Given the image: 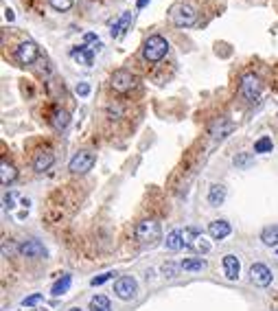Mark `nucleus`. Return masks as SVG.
Wrapping results in <instances>:
<instances>
[{
    "instance_id": "nucleus-35",
    "label": "nucleus",
    "mask_w": 278,
    "mask_h": 311,
    "mask_svg": "<svg viewBox=\"0 0 278 311\" xmlns=\"http://www.w3.org/2000/svg\"><path fill=\"white\" fill-rule=\"evenodd\" d=\"M83 40H86V42H94V40H97V35H94V33H86V35H83Z\"/></svg>"
},
{
    "instance_id": "nucleus-3",
    "label": "nucleus",
    "mask_w": 278,
    "mask_h": 311,
    "mask_svg": "<svg viewBox=\"0 0 278 311\" xmlns=\"http://www.w3.org/2000/svg\"><path fill=\"white\" fill-rule=\"evenodd\" d=\"M94 162H97V156H94V152L81 149V152H77L70 158L68 169H70V173H75V175H83V173H88V171L92 169Z\"/></svg>"
},
{
    "instance_id": "nucleus-38",
    "label": "nucleus",
    "mask_w": 278,
    "mask_h": 311,
    "mask_svg": "<svg viewBox=\"0 0 278 311\" xmlns=\"http://www.w3.org/2000/svg\"><path fill=\"white\" fill-rule=\"evenodd\" d=\"M70 311H81V309H79V307H75V309H70Z\"/></svg>"
},
{
    "instance_id": "nucleus-30",
    "label": "nucleus",
    "mask_w": 278,
    "mask_h": 311,
    "mask_svg": "<svg viewBox=\"0 0 278 311\" xmlns=\"http://www.w3.org/2000/svg\"><path fill=\"white\" fill-rule=\"evenodd\" d=\"M114 276V272H105V274H99V276H94V279L90 281V285L92 287H99V285H103V283H108L110 279Z\"/></svg>"
},
{
    "instance_id": "nucleus-20",
    "label": "nucleus",
    "mask_w": 278,
    "mask_h": 311,
    "mask_svg": "<svg viewBox=\"0 0 278 311\" xmlns=\"http://www.w3.org/2000/svg\"><path fill=\"white\" fill-rule=\"evenodd\" d=\"M15 177H18V171L13 169V164H9L7 160H2V162H0V182H2L4 186H9Z\"/></svg>"
},
{
    "instance_id": "nucleus-14",
    "label": "nucleus",
    "mask_w": 278,
    "mask_h": 311,
    "mask_svg": "<svg viewBox=\"0 0 278 311\" xmlns=\"http://www.w3.org/2000/svg\"><path fill=\"white\" fill-rule=\"evenodd\" d=\"M230 232H232V228H230V224H228L226 219H215V221H210L208 224V235H210V239H215V241L226 239Z\"/></svg>"
},
{
    "instance_id": "nucleus-31",
    "label": "nucleus",
    "mask_w": 278,
    "mask_h": 311,
    "mask_svg": "<svg viewBox=\"0 0 278 311\" xmlns=\"http://www.w3.org/2000/svg\"><path fill=\"white\" fill-rule=\"evenodd\" d=\"M77 94H79V97H88V94H90V83H86V81H81V83H77Z\"/></svg>"
},
{
    "instance_id": "nucleus-21",
    "label": "nucleus",
    "mask_w": 278,
    "mask_h": 311,
    "mask_svg": "<svg viewBox=\"0 0 278 311\" xmlns=\"http://www.w3.org/2000/svg\"><path fill=\"white\" fill-rule=\"evenodd\" d=\"M180 268L184 272H202V270H206V261H204L202 257H191V259L182 261Z\"/></svg>"
},
{
    "instance_id": "nucleus-34",
    "label": "nucleus",
    "mask_w": 278,
    "mask_h": 311,
    "mask_svg": "<svg viewBox=\"0 0 278 311\" xmlns=\"http://www.w3.org/2000/svg\"><path fill=\"white\" fill-rule=\"evenodd\" d=\"M4 18H7L9 22H13V20H15V15H13V11H11L9 7H7V9H4Z\"/></svg>"
},
{
    "instance_id": "nucleus-4",
    "label": "nucleus",
    "mask_w": 278,
    "mask_h": 311,
    "mask_svg": "<svg viewBox=\"0 0 278 311\" xmlns=\"http://www.w3.org/2000/svg\"><path fill=\"white\" fill-rule=\"evenodd\" d=\"M182 232H184V248L193 250L195 254H206L208 250H210V243L204 239L202 230H197V228H184Z\"/></svg>"
},
{
    "instance_id": "nucleus-33",
    "label": "nucleus",
    "mask_w": 278,
    "mask_h": 311,
    "mask_svg": "<svg viewBox=\"0 0 278 311\" xmlns=\"http://www.w3.org/2000/svg\"><path fill=\"white\" fill-rule=\"evenodd\" d=\"M13 199H15V195H13V193H9V195H4V206H7V208H13Z\"/></svg>"
},
{
    "instance_id": "nucleus-2",
    "label": "nucleus",
    "mask_w": 278,
    "mask_h": 311,
    "mask_svg": "<svg viewBox=\"0 0 278 311\" xmlns=\"http://www.w3.org/2000/svg\"><path fill=\"white\" fill-rule=\"evenodd\" d=\"M162 237V228H160V221L155 219H142L136 226V239L142 246H153L158 243V239Z\"/></svg>"
},
{
    "instance_id": "nucleus-19",
    "label": "nucleus",
    "mask_w": 278,
    "mask_h": 311,
    "mask_svg": "<svg viewBox=\"0 0 278 311\" xmlns=\"http://www.w3.org/2000/svg\"><path fill=\"white\" fill-rule=\"evenodd\" d=\"M226 186L224 184H210V191H208V204L210 206H221L226 199Z\"/></svg>"
},
{
    "instance_id": "nucleus-9",
    "label": "nucleus",
    "mask_w": 278,
    "mask_h": 311,
    "mask_svg": "<svg viewBox=\"0 0 278 311\" xmlns=\"http://www.w3.org/2000/svg\"><path fill=\"white\" fill-rule=\"evenodd\" d=\"M37 55H40V51H37V44L26 40V42H20L18 46H15V59H18L20 64L29 66L37 59Z\"/></svg>"
},
{
    "instance_id": "nucleus-11",
    "label": "nucleus",
    "mask_w": 278,
    "mask_h": 311,
    "mask_svg": "<svg viewBox=\"0 0 278 311\" xmlns=\"http://www.w3.org/2000/svg\"><path fill=\"white\" fill-rule=\"evenodd\" d=\"M232 130H235V123H232L230 119H226V116H219V119L210 125V138H213L215 143L224 141V138H228L232 134Z\"/></svg>"
},
{
    "instance_id": "nucleus-17",
    "label": "nucleus",
    "mask_w": 278,
    "mask_h": 311,
    "mask_svg": "<svg viewBox=\"0 0 278 311\" xmlns=\"http://www.w3.org/2000/svg\"><path fill=\"white\" fill-rule=\"evenodd\" d=\"M70 123V114L68 110H62V108H55L53 114H51V125L55 127V130H66Z\"/></svg>"
},
{
    "instance_id": "nucleus-10",
    "label": "nucleus",
    "mask_w": 278,
    "mask_h": 311,
    "mask_svg": "<svg viewBox=\"0 0 278 311\" xmlns=\"http://www.w3.org/2000/svg\"><path fill=\"white\" fill-rule=\"evenodd\" d=\"M171 18L177 26H193L197 22V11L191 7V4H180V7L173 9Z\"/></svg>"
},
{
    "instance_id": "nucleus-27",
    "label": "nucleus",
    "mask_w": 278,
    "mask_h": 311,
    "mask_svg": "<svg viewBox=\"0 0 278 311\" xmlns=\"http://www.w3.org/2000/svg\"><path fill=\"white\" fill-rule=\"evenodd\" d=\"M254 162V156L252 154H237L235 156V164H237V169H248L250 164Z\"/></svg>"
},
{
    "instance_id": "nucleus-8",
    "label": "nucleus",
    "mask_w": 278,
    "mask_h": 311,
    "mask_svg": "<svg viewBox=\"0 0 278 311\" xmlns=\"http://www.w3.org/2000/svg\"><path fill=\"white\" fill-rule=\"evenodd\" d=\"M20 254L26 259H44L46 257V248H44V243L40 241V239H24V241L18 246Z\"/></svg>"
},
{
    "instance_id": "nucleus-25",
    "label": "nucleus",
    "mask_w": 278,
    "mask_h": 311,
    "mask_svg": "<svg viewBox=\"0 0 278 311\" xmlns=\"http://www.w3.org/2000/svg\"><path fill=\"white\" fill-rule=\"evenodd\" d=\"M90 311H112V303H110V298H105V296H92Z\"/></svg>"
},
{
    "instance_id": "nucleus-36",
    "label": "nucleus",
    "mask_w": 278,
    "mask_h": 311,
    "mask_svg": "<svg viewBox=\"0 0 278 311\" xmlns=\"http://www.w3.org/2000/svg\"><path fill=\"white\" fill-rule=\"evenodd\" d=\"M147 2H149V0H138V2H136V7H138V9H142Z\"/></svg>"
},
{
    "instance_id": "nucleus-26",
    "label": "nucleus",
    "mask_w": 278,
    "mask_h": 311,
    "mask_svg": "<svg viewBox=\"0 0 278 311\" xmlns=\"http://www.w3.org/2000/svg\"><path fill=\"white\" fill-rule=\"evenodd\" d=\"M272 147H274V143H272L270 136H263V138H259V141L254 143V152L257 154H270Z\"/></svg>"
},
{
    "instance_id": "nucleus-22",
    "label": "nucleus",
    "mask_w": 278,
    "mask_h": 311,
    "mask_svg": "<svg viewBox=\"0 0 278 311\" xmlns=\"http://www.w3.org/2000/svg\"><path fill=\"white\" fill-rule=\"evenodd\" d=\"M261 241L270 248L278 246V226H265L263 232H261Z\"/></svg>"
},
{
    "instance_id": "nucleus-28",
    "label": "nucleus",
    "mask_w": 278,
    "mask_h": 311,
    "mask_svg": "<svg viewBox=\"0 0 278 311\" xmlns=\"http://www.w3.org/2000/svg\"><path fill=\"white\" fill-rule=\"evenodd\" d=\"M44 301V296L42 294H31V296H26V298H22V305H24L26 309H33V307H37Z\"/></svg>"
},
{
    "instance_id": "nucleus-18",
    "label": "nucleus",
    "mask_w": 278,
    "mask_h": 311,
    "mask_svg": "<svg viewBox=\"0 0 278 311\" xmlns=\"http://www.w3.org/2000/svg\"><path fill=\"white\" fill-rule=\"evenodd\" d=\"M164 243H166V248H169L171 252H177V250H180V248H184V232H182L180 228L171 230L169 235H166Z\"/></svg>"
},
{
    "instance_id": "nucleus-23",
    "label": "nucleus",
    "mask_w": 278,
    "mask_h": 311,
    "mask_svg": "<svg viewBox=\"0 0 278 311\" xmlns=\"http://www.w3.org/2000/svg\"><path fill=\"white\" fill-rule=\"evenodd\" d=\"M70 283H72V276L70 274H64L62 279H59L55 285L51 287V294L53 296H62V294H66L68 292V287H70Z\"/></svg>"
},
{
    "instance_id": "nucleus-16",
    "label": "nucleus",
    "mask_w": 278,
    "mask_h": 311,
    "mask_svg": "<svg viewBox=\"0 0 278 311\" xmlns=\"http://www.w3.org/2000/svg\"><path fill=\"white\" fill-rule=\"evenodd\" d=\"M132 20H134V15H132V11H125V13H121V18L112 24V29H110V35L112 37H121L123 33L130 29V24H132Z\"/></svg>"
},
{
    "instance_id": "nucleus-32",
    "label": "nucleus",
    "mask_w": 278,
    "mask_h": 311,
    "mask_svg": "<svg viewBox=\"0 0 278 311\" xmlns=\"http://www.w3.org/2000/svg\"><path fill=\"white\" fill-rule=\"evenodd\" d=\"M164 272H166V276H169V279H173V276H177V265L175 263H166L164 265Z\"/></svg>"
},
{
    "instance_id": "nucleus-6",
    "label": "nucleus",
    "mask_w": 278,
    "mask_h": 311,
    "mask_svg": "<svg viewBox=\"0 0 278 311\" xmlns=\"http://www.w3.org/2000/svg\"><path fill=\"white\" fill-rule=\"evenodd\" d=\"M110 86H112L114 92L119 94H127L130 90H134L136 88V77L130 73V70H116L110 77Z\"/></svg>"
},
{
    "instance_id": "nucleus-12",
    "label": "nucleus",
    "mask_w": 278,
    "mask_h": 311,
    "mask_svg": "<svg viewBox=\"0 0 278 311\" xmlns=\"http://www.w3.org/2000/svg\"><path fill=\"white\" fill-rule=\"evenodd\" d=\"M250 279H252L254 285L259 287H268L272 283V272L265 263H254L252 268H250Z\"/></svg>"
},
{
    "instance_id": "nucleus-7",
    "label": "nucleus",
    "mask_w": 278,
    "mask_h": 311,
    "mask_svg": "<svg viewBox=\"0 0 278 311\" xmlns=\"http://www.w3.org/2000/svg\"><path fill=\"white\" fill-rule=\"evenodd\" d=\"M136 292H138V283H136V279H132V276H121V279L114 283V294L121 301L136 298Z\"/></svg>"
},
{
    "instance_id": "nucleus-24",
    "label": "nucleus",
    "mask_w": 278,
    "mask_h": 311,
    "mask_svg": "<svg viewBox=\"0 0 278 311\" xmlns=\"http://www.w3.org/2000/svg\"><path fill=\"white\" fill-rule=\"evenodd\" d=\"M70 55H72V59H77V62L83 64V66H90V64H92V53H90V51H86V46L72 48Z\"/></svg>"
},
{
    "instance_id": "nucleus-15",
    "label": "nucleus",
    "mask_w": 278,
    "mask_h": 311,
    "mask_svg": "<svg viewBox=\"0 0 278 311\" xmlns=\"http://www.w3.org/2000/svg\"><path fill=\"white\" fill-rule=\"evenodd\" d=\"M239 272H241V263L235 254H226L224 257V274L228 281H237L239 279Z\"/></svg>"
},
{
    "instance_id": "nucleus-37",
    "label": "nucleus",
    "mask_w": 278,
    "mask_h": 311,
    "mask_svg": "<svg viewBox=\"0 0 278 311\" xmlns=\"http://www.w3.org/2000/svg\"><path fill=\"white\" fill-rule=\"evenodd\" d=\"M31 311H51V309H31Z\"/></svg>"
},
{
    "instance_id": "nucleus-29",
    "label": "nucleus",
    "mask_w": 278,
    "mask_h": 311,
    "mask_svg": "<svg viewBox=\"0 0 278 311\" xmlns=\"http://www.w3.org/2000/svg\"><path fill=\"white\" fill-rule=\"evenodd\" d=\"M48 2H51V7L55 11H68L75 4V0H48Z\"/></svg>"
},
{
    "instance_id": "nucleus-5",
    "label": "nucleus",
    "mask_w": 278,
    "mask_h": 311,
    "mask_svg": "<svg viewBox=\"0 0 278 311\" xmlns=\"http://www.w3.org/2000/svg\"><path fill=\"white\" fill-rule=\"evenodd\" d=\"M261 90H263V83H261V79L257 75H246L241 79V83H239V92H241V97L246 99V101H257V99L261 97Z\"/></svg>"
},
{
    "instance_id": "nucleus-13",
    "label": "nucleus",
    "mask_w": 278,
    "mask_h": 311,
    "mask_svg": "<svg viewBox=\"0 0 278 311\" xmlns=\"http://www.w3.org/2000/svg\"><path fill=\"white\" fill-rule=\"evenodd\" d=\"M55 162V154L51 152L48 147L40 149L35 156H33V169L37 171V173H44V171H48Z\"/></svg>"
},
{
    "instance_id": "nucleus-1",
    "label": "nucleus",
    "mask_w": 278,
    "mask_h": 311,
    "mask_svg": "<svg viewBox=\"0 0 278 311\" xmlns=\"http://www.w3.org/2000/svg\"><path fill=\"white\" fill-rule=\"evenodd\" d=\"M169 53V42L162 35H149L142 44V59L147 64H158Z\"/></svg>"
}]
</instances>
